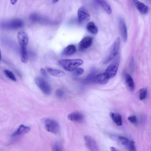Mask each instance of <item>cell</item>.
Segmentation results:
<instances>
[{"label":"cell","mask_w":151,"mask_h":151,"mask_svg":"<svg viewBox=\"0 0 151 151\" xmlns=\"http://www.w3.org/2000/svg\"><path fill=\"white\" fill-rule=\"evenodd\" d=\"M59 64L64 69L69 71H73L83 63L81 59H61L58 61Z\"/></svg>","instance_id":"obj_1"},{"label":"cell","mask_w":151,"mask_h":151,"mask_svg":"<svg viewBox=\"0 0 151 151\" xmlns=\"http://www.w3.org/2000/svg\"><path fill=\"white\" fill-rule=\"evenodd\" d=\"M42 122L47 131L55 134L59 132V125L55 120L49 118H45L42 119Z\"/></svg>","instance_id":"obj_2"},{"label":"cell","mask_w":151,"mask_h":151,"mask_svg":"<svg viewBox=\"0 0 151 151\" xmlns=\"http://www.w3.org/2000/svg\"><path fill=\"white\" fill-rule=\"evenodd\" d=\"M120 44V39L118 37L115 39L111 45L109 54L103 61L104 64L108 63L115 57L119 51Z\"/></svg>","instance_id":"obj_3"},{"label":"cell","mask_w":151,"mask_h":151,"mask_svg":"<svg viewBox=\"0 0 151 151\" xmlns=\"http://www.w3.org/2000/svg\"><path fill=\"white\" fill-rule=\"evenodd\" d=\"M120 62V57L117 56L112 63L106 68L105 73L109 78L114 77L116 74Z\"/></svg>","instance_id":"obj_4"},{"label":"cell","mask_w":151,"mask_h":151,"mask_svg":"<svg viewBox=\"0 0 151 151\" xmlns=\"http://www.w3.org/2000/svg\"><path fill=\"white\" fill-rule=\"evenodd\" d=\"M35 82L38 87L45 94L49 95L50 94L52 89L50 85L42 78L40 77H36Z\"/></svg>","instance_id":"obj_5"},{"label":"cell","mask_w":151,"mask_h":151,"mask_svg":"<svg viewBox=\"0 0 151 151\" xmlns=\"http://www.w3.org/2000/svg\"><path fill=\"white\" fill-rule=\"evenodd\" d=\"M4 27L11 29H16L23 25V21L20 19H15L3 24Z\"/></svg>","instance_id":"obj_6"},{"label":"cell","mask_w":151,"mask_h":151,"mask_svg":"<svg viewBox=\"0 0 151 151\" xmlns=\"http://www.w3.org/2000/svg\"><path fill=\"white\" fill-rule=\"evenodd\" d=\"M78 22L80 23H84L90 19L89 13L86 9L83 6L80 8L78 11Z\"/></svg>","instance_id":"obj_7"},{"label":"cell","mask_w":151,"mask_h":151,"mask_svg":"<svg viewBox=\"0 0 151 151\" xmlns=\"http://www.w3.org/2000/svg\"><path fill=\"white\" fill-rule=\"evenodd\" d=\"M17 38L21 48H26L29 40L27 33L24 31H19L18 32Z\"/></svg>","instance_id":"obj_8"},{"label":"cell","mask_w":151,"mask_h":151,"mask_svg":"<svg viewBox=\"0 0 151 151\" xmlns=\"http://www.w3.org/2000/svg\"><path fill=\"white\" fill-rule=\"evenodd\" d=\"M92 37L86 36L83 37L79 42L78 48L80 50H83L90 47L92 44Z\"/></svg>","instance_id":"obj_9"},{"label":"cell","mask_w":151,"mask_h":151,"mask_svg":"<svg viewBox=\"0 0 151 151\" xmlns=\"http://www.w3.org/2000/svg\"><path fill=\"white\" fill-rule=\"evenodd\" d=\"M68 119L70 120L77 122H81L84 119L83 115L78 112H74L68 114L67 116Z\"/></svg>","instance_id":"obj_10"},{"label":"cell","mask_w":151,"mask_h":151,"mask_svg":"<svg viewBox=\"0 0 151 151\" xmlns=\"http://www.w3.org/2000/svg\"><path fill=\"white\" fill-rule=\"evenodd\" d=\"M84 140L86 145L92 151H99L95 141L91 137L86 136Z\"/></svg>","instance_id":"obj_11"},{"label":"cell","mask_w":151,"mask_h":151,"mask_svg":"<svg viewBox=\"0 0 151 151\" xmlns=\"http://www.w3.org/2000/svg\"><path fill=\"white\" fill-rule=\"evenodd\" d=\"M109 78L105 73H101L96 75L94 77L93 83L100 84H105L108 81Z\"/></svg>","instance_id":"obj_12"},{"label":"cell","mask_w":151,"mask_h":151,"mask_svg":"<svg viewBox=\"0 0 151 151\" xmlns=\"http://www.w3.org/2000/svg\"><path fill=\"white\" fill-rule=\"evenodd\" d=\"M119 26L122 38L124 42H126L127 38V32L125 23L124 19L121 18L119 19Z\"/></svg>","instance_id":"obj_13"},{"label":"cell","mask_w":151,"mask_h":151,"mask_svg":"<svg viewBox=\"0 0 151 151\" xmlns=\"http://www.w3.org/2000/svg\"><path fill=\"white\" fill-rule=\"evenodd\" d=\"M76 46L73 44L68 45L63 50L61 54L62 55L68 56L71 55L76 52Z\"/></svg>","instance_id":"obj_14"},{"label":"cell","mask_w":151,"mask_h":151,"mask_svg":"<svg viewBox=\"0 0 151 151\" xmlns=\"http://www.w3.org/2000/svg\"><path fill=\"white\" fill-rule=\"evenodd\" d=\"M134 2L139 11L142 14H145L148 12V7L143 3L138 0H134Z\"/></svg>","instance_id":"obj_15"},{"label":"cell","mask_w":151,"mask_h":151,"mask_svg":"<svg viewBox=\"0 0 151 151\" xmlns=\"http://www.w3.org/2000/svg\"><path fill=\"white\" fill-rule=\"evenodd\" d=\"M30 128L23 124L20 125L17 130L12 134V136H16L27 133L30 130Z\"/></svg>","instance_id":"obj_16"},{"label":"cell","mask_w":151,"mask_h":151,"mask_svg":"<svg viewBox=\"0 0 151 151\" xmlns=\"http://www.w3.org/2000/svg\"><path fill=\"white\" fill-rule=\"evenodd\" d=\"M96 76V70L92 69L89 73L83 80V82L85 84H89L93 83L94 77Z\"/></svg>","instance_id":"obj_17"},{"label":"cell","mask_w":151,"mask_h":151,"mask_svg":"<svg viewBox=\"0 0 151 151\" xmlns=\"http://www.w3.org/2000/svg\"><path fill=\"white\" fill-rule=\"evenodd\" d=\"M96 2L99 4L108 14H110L112 12L111 7L109 4L106 1L98 0L95 1Z\"/></svg>","instance_id":"obj_18"},{"label":"cell","mask_w":151,"mask_h":151,"mask_svg":"<svg viewBox=\"0 0 151 151\" xmlns=\"http://www.w3.org/2000/svg\"><path fill=\"white\" fill-rule=\"evenodd\" d=\"M46 70L49 74L53 76L60 77L63 76L65 75V73L63 71L59 70L50 68H47Z\"/></svg>","instance_id":"obj_19"},{"label":"cell","mask_w":151,"mask_h":151,"mask_svg":"<svg viewBox=\"0 0 151 151\" xmlns=\"http://www.w3.org/2000/svg\"><path fill=\"white\" fill-rule=\"evenodd\" d=\"M126 84L131 91H133L134 88V85L133 79L131 76L128 74H126L125 77Z\"/></svg>","instance_id":"obj_20"},{"label":"cell","mask_w":151,"mask_h":151,"mask_svg":"<svg viewBox=\"0 0 151 151\" xmlns=\"http://www.w3.org/2000/svg\"><path fill=\"white\" fill-rule=\"evenodd\" d=\"M110 115L112 119L116 125L118 126L122 125V118L120 114L117 113L111 112Z\"/></svg>","instance_id":"obj_21"},{"label":"cell","mask_w":151,"mask_h":151,"mask_svg":"<svg viewBox=\"0 0 151 151\" xmlns=\"http://www.w3.org/2000/svg\"><path fill=\"white\" fill-rule=\"evenodd\" d=\"M86 27L88 31L92 34L95 35L98 32V28L93 22H88L87 24Z\"/></svg>","instance_id":"obj_22"},{"label":"cell","mask_w":151,"mask_h":151,"mask_svg":"<svg viewBox=\"0 0 151 151\" xmlns=\"http://www.w3.org/2000/svg\"><path fill=\"white\" fill-rule=\"evenodd\" d=\"M21 59L23 63H27L28 60V57L26 48H21Z\"/></svg>","instance_id":"obj_23"},{"label":"cell","mask_w":151,"mask_h":151,"mask_svg":"<svg viewBox=\"0 0 151 151\" xmlns=\"http://www.w3.org/2000/svg\"><path fill=\"white\" fill-rule=\"evenodd\" d=\"M147 89L145 88H141L139 91V99L141 100L146 99L147 95Z\"/></svg>","instance_id":"obj_24"},{"label":"cell","mask_w":151,"mask_h":151,"mask_svg":"<svg viewBox=\"0 0 151 151\" xmlns=\"http://www.w3.org/2000/svg\"><path fill=\"white\" fill-rule=\"evenodd\" d=\"M127 146L129 151H136V148L134 142L132 140L129 141Z\"/></svg>","instance_id":"obj_25"},{"label":"cell","mask_w":151,"mask_h":151,"mask_svg":"<svg viewBox=\"0 0 151 151\" xmlns=\"http://www.w3.org/2000/svg\"><path fill=\"white\" fill-rule=\"evenodd\" d=\"M4 72L5 75L9 78L14 81H16V79L13 73L8 70H5Z\"/></svg>","instance_id":"obj_26"},{"label":"cell","mask_w":151,"mask_h":151,"mask_svg":"<svg viewBox=\"0 0 151 151\" xmlns=\"http://www.w3.org/2000/svg\"><path fill=\"white\" fill-rule=\"evenodd\" d=\"M52 151H62L61 147L59 142H56L52 144Z\"/></svg>","instance_id":"obj_27"},{"label":"cell","mask_w":151,"mask_h":151,"mask_svg":"<svg viewBox=\"0 0 151 151\" xmlns=\"http://www.w3.org/2000/svg\"><path fill=\"white\" fill-rule=\"evenodd\" d=\"M55 94L56 96L58 98L63 97L65 95L64 91L61 89H58L55 91Z\"/></svg>","instance_id":"obj_28"},{"label":"cell","mask_w":151,"mask_h":151,"mask_svg":"<svg viewBox=\"0 0 151 151\" xmlns=\"http://www.w3.org/2000/svg\"><path fill=\"white\" fill-rule=\"evenodd\" d=\"M119 139L121 143L125 145H127L129 141L127 138L123 136H120Z\"/></svg>","instance_id":"obj_29"},{"label":"cell","mask_w":151,"mask_h":151,"mask_svg":"<svg viewBox=\"0 0 151 151\" xmlns=\"http://www.w3.org/2000/svg\"><path fill=\"white\" fill-rule=\"evenodd\" d=\"M30 19L32 21L36 22L38 21L40 19L39 16L36 14H32L29 17Z\"/></svg>","instance_id":"obj_30"},{"label":"cell","mask_w":151,"mask_h":151,"mask_svg":"<svg viewBox=\"0 0 151 151\" xmlns=\"http://www.w3.org/2000/svg\"><path fill=\"white\" fill-rule=\"evenodd\" d=\"M84 70L81 68H77L73 71V74L76 76L81 75L83 73Z\"/></svg>","instance_id":"obj_31"},{"label":"cell","mask_w":151,"mask_h":151,"mask_svg":"<svg viewBox=\"0 0 151 151\" xmlns=\"http://www.w3.org/2000/svg\"><path fill=\"white\" fill-rule=\"evenodd\" d=\"M128 120L133 124H136L137 123V119L135 116L133 115L129 116L128 117Z\"/></svg>","instance_id":"obj_32"},{"label":"cell","mask_w":151,"mask_h":151,"mask_svg":"<svg viewBox=\"0 0 151 151\" xmlns=\"http://www.w3.org/2000/svg\"><path fill=\"white\" fill-rule=\"evenodd\" d=\"M40 72L41 74L45 77L47 76V74L45 70L43 68H41L40 70Z\"/></svg>","instance_id":"obj_33"},{"label":"cell","mask_w":151,"mask_h":151,"mask_svg":"<svg viewBox=\"0 0 151 151\" xmlns=\"http://www.w3.org/2000/svg\"><path fill=\"white\" fill-rule=\"evenodd\" d=\"M110 149L111 151H118L114 147H110Z\"/></svg>","instance_id":"obj_34"},{"label":"cell","mask_w":151,"mask_h":151,"mask_svg":"<svg viewBox=\"0 0 151 151\" xmlns=\"http://www.w3.org/2000/svg\"><path fill=\"white\" fill-rule=\"evenodd\" d=\"M10 2L12 4H14L17 2V0H11Z\"/></svg>","instance_id":"obj_35"},{"label":"cell","mask_w":151,"mask_h":151,"mask_svg":"<svg viewBox=\"0 0 151 151\" xmlns=\"http://www.w3.org/2000/svg\"><path fill=\"white\" fill-rule=\"evenodd\" d=\"M58 1V0H53L52 1V2L53 3L55 4V3H57V2Z\"/></svg>","instance_id":"obj_36"},{"label":"cell","mask_w":151,"mask_h":151,"mask_svg":"<svg viewBox=\"0 0 151 151\" xmlns=\"http://www.w3.org/2000/svg\"><path fill=\"white\" fill-rule=\"evenodd\" d=\"M1 50L0 49V60L1 59Z\"/></svg>","instance_id":"obj_37"}]
</instances>
